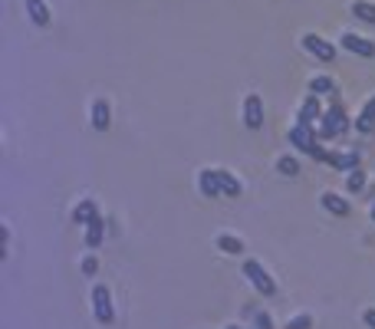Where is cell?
<instances>
[{"label":"cell","instance_id":"1","mask_svg":"<svg viewBox=\"0 0 375 329\" xmlns=\"http://www.w3.org/2000/svg\"><path fill=\"white\" fill-rule=\"evenodd\" d=\"M286 142H290V149L297 151V155H306V158H316V162L326 164L330 149L323 145V138L316 135L313 125H300V122H293V125L286 129Z\"/></svg>","mask_w":375,"mask_h":329},{"label":"cell","instance_id":"2","mask_svg":"<svg viewBox=\"0 0 375 329\" xmlns=\"http://www.w3.org/2000/svg\"><path fill=\"white\" fill-rule=\"evenodd\" d=\"M349 129H352V119H349L345 105L332 96V103L323 109V116H319V122H316V135H319L323 142H332V138H343Z\"/></svg>","mask_w":375,"mask_h":329},{"label":"cell","instance_id":"3","mask_svg":"<svg viewBox=\"0 0 375 329\" xmlns=\"http://www.w3.org/2000/svg\"><path fill=\"white\" fill-rule=\"evenodd\" d=\"M240 277L250 284V290H254L257 297H264V299H270L277 297V277H273L270 270L264 267V260H257V257H247L244 264H240Z\"/></svg>","mask_w":375,"mask_h":329},{"label":"cell","instance_id":"4","mask_svg":"<svg viewBox=\"0 0 375 329\" xmlns=\"http://www.w3.org/2000/svg\"><path fill=\"white\" fill-rule=\"evenodd\" d=\"M89 306H92V319H96L99 326H112V323H116V303H112V290L105 284H92Z\"/></svg>","mask_w":375,"mask_h":329},{"label":"cell","instance_id":"5","mask_svg":"<svg viewBox=\"0 0 375 329\" xmlns=\"http://www.w3.org/2000/svg\"><path fill=\"white\" fill-rule=\"evenodd\" d=\"M300 46H303V53H310L316 63H336V56H339V46L332 43V40H326L323 33H316V30H306L300 36Z\"/></svg>","mask_w":375,"mask_h":329},{"label":"cell","instance_id":"6","mask_svg":"<svg viewBox=\"0 0 375 329\" xmlns=\"http://www.w3.org/2000/svg\"><path fill=\"white\" fill-rule=\"evenodd\" d=\"M339 46H343L345 53L359 56V60H372L375 56V40H369V36H362V33H356V30L339 33Z\"/></svg>","mask_w":375,"mask_h":329},{"label":"cell","instance_id":"7","mask_svg":"<svg viewBox=\"0 0 375 329\" xmlns=\"http://www.w3.org/2000/svg\"><path fill=\"white\" fill-rule=\"evenodd\" d=\"M240 119H244V129H250V132H260V129H264V99H260V92H247V96H244Z\"/></svg>","mask_w":375,"mask_h":329},{"label":"cell","instance_id":"8","mask_svg":"<svg viewBox=\"0 0 375 329\" xmlns=\"http://www.w3.org/2000/svg\"><path fill=\"white\" fill-rule=\"evenodd\" d=\"M323 96H316V92H306L300 99V105H297V112H293V122H300V125H313L319 122V116H323Z\"/></svg>","mask_w":375,"mask_h":329},{"label":"cell","instance_id":"9","mask_svg":"<svg viewBox=\"0 0 375 329\" xmlns=\"http://www.w3.org/2000/svg\"><path fill=\"white\" fill-rule=\"evenodd\" d=\"M195 184H197V195H201V198H224V191H221V181H217V168H214V164L197 168Z\"/></svg>","mask_w":375,"mask_h":329},{"label":"cell","instance_id":"10","mask_svg":"<svg viewBox=\"0 0 375 329\" xmlns=\"http://www.w3.org/2000/svg\"><path fill=\"white\" fill-rule=\"evenodd\" d=\"M326 164L332 171H352V168L362 164V149H330Z\"/></svg>","mask_w":375,"mask_h":329},{"label":"cell","instance_id":"11","mask_svg":"<svg viewBox=\"0 0 375 329\" xmlns=\"http://www.w3.org/2000/svg\"><path fill=\"white\" fill-rule=\"evenodd\" d=\"M89 125L96 132H109V125H112V105L105 96H96L89 103Z\"/></svg>","mask_w":375,"mask_h":329},{"label":"cell","instance_id":"12","mask_svg":"<svg viewBox=\"0 0 375 329\" xmlns=\"http://www.w3.org/2000/svg\"><path fill=\"white\" fill-rule=\"evenodd\" d=\"M319 208L326 211V214H332V217H349L352 204H349V198H343L339 191L326 188V191H319Z\"/></svg>","mask_w":375,"mask_h":329},{"label":"cell","instance_id":"13","mask_svg":"<svg viewBox=\"0 0 375 329\" xmlns=\"http://www.w3.org/2000/svg\"><path fill=\"white\" fill-rule=\"evenodd\" d=\"M103 214V208H99V201L96 198H79L73 208H69V221L79 227H86L92 221V217H99Z\"/></svg>","mask_w":375,"mask_h":329},{"label":"cell","instance_id":"14","mask_svg":"<svg viewBox=\"0 0 375 329\" xmlns=\"http://www.w3.org/2000/svg\"><path fill=\"white\" fill-rule=\"evenodd\" d=\"M214 251H221L224 257H244V251H247V240L240 237V234L221 231V234H214Z\"/></svg>","mask_w":375,"mask_h":329},{"label":"cell","instance_id":"15","mask_svg":"<svg viewBox=\"0 0 375 329\" xmlns=\"http://www.w3.org/2000/svg\"><path fill=\"white\" fill-rule=\"evenodd\" d=\"M105 244V214H99V217H92L89 224L83 227V247L86 251H99Z\"/></svg>","mask_w":375,"mask_h":329},{"label":"cell","instance_id":"16","mask_svg":"<svg viewBox=\"0 0 375 329\" xmlns=\"http://www.w3.org/2000/svg\"><path fill=\"white\" fill-rule=\"evenodd\" d=\"M352 129H356L359 135H375V92L362 103L359 116L352 119Z\"/></svg>","mask_w":375,"mask_h":329},{"label":"cell","instance_id":"17","mask_svg":"<svg viewBox=\"0 0 375 329\" xmlns=\"http://www.w3.org/2000/svg\"><path fill=\"white\" fill-rule=\"evenodd\" d=\"M306 92H316V96H336L339 92V83H336V76H330V73H313L310 79H306Z\"/></svg>","mask_w":375,"mask_h":329},{"label":"cell","instance_id":"18","mask_svg":"<svg viewBox=\"0 0 375 329\" xmlns=\"http://www.w3.org/2000/svg\"><path fill=\"white\" fill-rule=\"evenodd\" d=\"M23 10L30 17V23H36V27H50L53 23V10H50L46 0H23Z\"/></svg>","mask_w":375,"mask_h":329},{"label":"cell","instance_id":"19","mask_svg":"<svg viewBox=\"0 0 375 329\" xmlns=\"http://www.w3.org/2000/svg\"><path fill=\"white\" fill-rule=\"evenodd\" d=\"M214 168H217V181H221L224 198H240V195H244V181H240L231 168H224V164H214Z\"/></svg>","mask_w":375,"mask_h":329},{"label":"cell","instance_id":"20","mask_svg":"<svg viewBox=\"0 0 375 329\" xmlns=\"http://www.w3.org/2000/svg\"><path fill=\"white\" fill-rule=\"evenodd\" d=\"M273 168H277V175H280V178H300V171H303L300 155H293V151H283V155H277Z\"/></svg>","mask_w":375,"mask_h":329},{"label":"cell","instance_id":"21","mask_svg":"<svg viewBox=\"0 0 375 329\" xmlns=\"http://www.w3.org/2000/svg\"><path fill=\"white\" fill-rule=\"evenodd\" d=\"M365 184H369V171L362 164L345 171V195H359V191H365Z\"/></svg>","mask_w":375,"mask_h":329},{"label":"cell","instance_id":"22","mask_svg":"<svg viewBox=\"0 0 375 329\" xmlns=\"http://www.w3.org/2000/svg\"><path fill=\"white\" fill-rule=\"evenodd\" d=\"M244 313H247V319H250V326H254V329H277L273 316L267 313L264 306H254V303H250V306H247Z\"/></svg>","mask_w":375,"mask_h":329},{"label":"cell","instance_id":"23","mask_svg":"<svg viewBox=\"0 0 375 329\" xmlns=\"http://www.w3.org/2000/svg\"><path fill=\"white\" fill-rule=\"evenodd\" d=\"M349 14L356 17V20H362V23H372L375 27V3L372 0H352V3H349Z\"/></svg>","mask_w":375,"mask_h":329},{"label":"cell","instance_id":"24","mask_svg":"<svg viewBox=\"0 0 375 329\" xmlns=\"http://www.w3.org/2000/svg\"><path fill=\"white\" fill-rule=\"evenodd\" d=\"M313 326H316V319H313V313H306V310L286 316V323H283V329H313Z\"/></svg>","mask_w":375,"mask_h":329},{"label":"cell","instance_id":"25","mask_svg":"<svg viewBox=\"0 0 375 329\" xmlns=\"http://www.w3.org/2000/svg\"><path fill=\"white\" fill-rule=\"evenodd\" d=\"M79 273L83 277H96L99 273V257H96V251H86V254L79 257Z\"/></svg>","mask_w":375,"mask_h":329},{"label":"cell","instance_id":"26","mask_svg":"<svg viewBox=\"0 0 375 329\" xmlns=\"http://www.w3.org/2000/svg\"><path fill=\"white\" fill-rule=\"evenodd\" d=\"M362 323L369 329H375V306H365V310H362Z\"/></svg>","mask_w":375,"mask_h":329},{"label":"cell","instance_id":"27","mask_svg":"<svg viewBox=\"0 0 375 329\" xmlns=\"http://www.w3.org/2000/svg\"><path fill=\"white\" fill-rule=\"evenodd\" d=\"M224 329H247L244 323H224Z\"/></svg>","mask_w":375,"mask_h":329},{"label":"cell","instance_id":"28","mask_svg":"<svg viewBox=\"0 0 375 329\" xmlns=\"http://www.w3.org/2000/svg\"><path fill=\"white\" fill-rule=\"evenodd\" d=\"M369 217H372V224H375V201L369 204Z\"/></svg>","mask_w":375,"mask_h":329},{"label":"cell","instance_id":"29","mask_svg":"<svg viewBox=\"0 0 375 329\" xmlns=\"http://www.w3.org/2000/svg\"><path fill=\"white\" fill-rule=\"evenodd\" d=\"M372 171H375V168H372Z\"/></svg>","mask_w":375,"mask_h":329}]
</instances>
